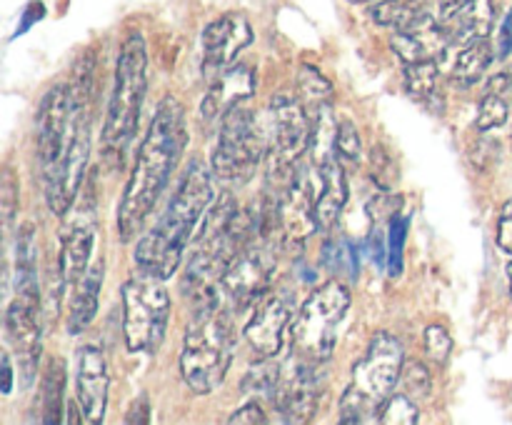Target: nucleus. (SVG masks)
Listing matches in <instances>:
<instances>
[{
    "label": "nucleus",
    "mask_w": 512,
    "mask_h": 425,
    "mask_svg": "<svg viewBox=\"0 0 512 425\" xmlns=\"http://www.w3.org/2000/svg\"><path fill=\"white\" fill-rule=\"evenodd\" d=\"M188 145L185 108L178 98L165 95L148 125L133 173L125 183L118 203V238L130 243L140 235L145 220L158 205L160 193L168 188L170 175L178 168V160Z\"/></svg>",
    "instance_id": "1"
},
{
    "label": "nucleus",
    "mask_w": 512,
    "mask_h": 425,
    "mask_svg": "<svg viewBox=\"0 0 512 425\" xmlns=\"http://www.w3.org/2000/svg\"><path fill=\"white\" fill-rule=\"evenodd\" d=\"M258 240L255 210H240L233 193H223L205 213L200 233L190 248L188 265L180 278L185 298L193 308L220 303V283L240 250Z\"/></svg>",
    "instance_id": "2"
},
{
    "label": "nucleus",
    "mask_w": 512,
    "mask_h": 425,
    "mask_svg": "<svg viewBox=\"0 0 512 425\" xmlns=\"http://www.w3.org/2000/svg\"><path fill=\"white\" fill-rule=\"evenodd\" d=\"M210 203H213V180L208 168L200 160H193L165 213L135 245V265L140 273L158 280L173 278Z\"/></svg>",
    "instance_id": "3"
},
{
    "label": "nucleus",
    "mask_w": 512,
    "mask_h": 425,
    "mask_svg": "<svg viewBox=\"0 0 512 425\" xmlns=\"http://www.w3.org/2000/svg\"><path fill=\"white\" fill-rule=\"evenodd\" d=\"M145 88H148V48H145L143 35L130 33L120 45L103 138H100L105 165H110L113 170L123 168L125 153L138 133Z\"/></svg>",
    "instance_id": "4"
},
{
    "label": "nucleus",
    "mask_w": 512,
    "mask_h": 425,
    "mask_svg": "<svg viewBox=\"0 0 512 425\" xmlns=\"http://www.w3.org/2000/svg\"><path fill=\"white\" fill-rule=\"evenodd\" d=\"M235 333L233 313L225 305H208L195 310L193 320L185 328L180 348V375L188 388L198 395H210L223 385L233 363Z\"/></svg>",
    "instance_id": "5"
},
{
    "label": "nucleus",
    "mask_w": 512,
    "mask_h": 425,
    "mask_svg": "<svg viewBox=\"0 0 512 425\" xmlns=\"http://www.w3.org/2000/svg\"><path fill=\"white\" fill-rule=\"evenodd\" d=\"M403 365V343L388 330L375 333L363 358L353 365V378L340 398V423H378L380 410L398 388Z\"/></svg>",
    "instance_id": "6"
},
{
    "label": "nucleus",
    "mask_w": 512,
    "mask_h": 425,
    "mask_svg": "<svg viewBox=\"0 0 512 425\" xmlns=\"http://www.w3.org/2000/svg\"><path fill=\"white\" fill-rule=\"evenodd\" d=\"M313 118L298 93H275L268 105V183L283 190L293 183L303 155L308 153Z\"/></svg>",
    "instance_id": "7"
},
{
    "label": "nucleus",
    "mask_w": 512,
    "mask_h": 425,
    "mask_svg": "<svg viewBox=\"0 0 512 425\" xmlns=\"http://www.w3.org/2000/svg\"><path fill=\"white\" fill-rule=\"evenodd\" d=\"M353 295L343 280L333 278L318 285L305 298L293 323V353L310 363H328L338 345V328L348 315Z\"/></svg>",
    "instance_id": "8"
},
{
    "label": "nucleus",
    "mask_w": 512,
    "mask_h": 425,
    "mask_svg": "<svg viewBox=\"0 0 512 425\" xmlns=\"http://www.w3.org/2000/svg\"><path fill=\"white\" fill-rule=\"evenodd\" d=\"M70 100H73V118H70L68 140L53 165L43 170L45 200L58 218H65L78 200L90 160V98L70 90Z\"/></svg>",
    "instance_id": "9"
},
{
    "label": "nucleus",
    "mask_w": 512,
    "mask_h": 425,
    "mask_svg": "<svg viewBox=\"0 0 512 425\" xmlns=\"http://www.w3.org/2000/svg\"><path fill=\"white\" fill-rule=\"evenodd\" d=\"M268 158V135L248 103H240L220 120L218 143L213 148L215 178L233 185H245L258 165Z\"/></svg>",
    "instance_id": "10"
},
{
    "label": "nucleus",
    "mask_w": 512,
    "mask_h": 425,
    "mask_svg": "<svg viewBox=\"0 0 512 425\" xmlns=\"http://www.w3.org/2000/svg\"><path fill=\"white\" fill-rule=\"evenodd\" d=\"M163 283L145 273L123 283V335L130 353H155L163 343L170 323V295Z\"/></svg>",
    "instance_id": "11"
},
{
    "label": "nucleus",
    "mask_w": 512,
    "mask_h": 425,
    "mask_svg": "<svg viewBox=\"0 0 512 425\" xmlns=\"http://www.w3.org/2000/svg\"><path fill=\"white\" fill-rule=\"evenodd\" d=\"M275 273V253L268 240H253L230 263L220 283V303L230 313H243L253 308L270 288Z\"/></svg>",
    "instance_id": "12"
},
{
    "label": "nucleus",
    "mask_w": 512,
    "mask_h": 425,
    "mask_svg": "<svg viewBox=\"0 0 512 425\" xmlns=\"http://www.w3.org/2000/svg\"><path fill=\"white\" fill-rule=\"evenodd\" d=\"M320 398H323L320 363H310L298 353L285 358L278 390L273 395V408L278 410L280 420L295 425L310 423L315 418Z\"/></svg>",
    "instance_id": "13"
},
{
    "label": "nucleus",
    "mask_w": 512,
    "mask_h": 425,
    "mask_svg": "<svg viewBox=\"0 0 512 425\" xmlns=\"http://www.w3.org/2000/svg\"><path fill=\"white\" fill-rule=\"evenodd\" d=\"M38 310L35 305L15 298L5 308V338L10 350L18 360L20 388H30V383L38 375L40 350H43V333L38 325Z\"/></svg>",
    "instance_id": "14"
},
{
    "label": "nucleus",
    "mask_w": 512,
    "mask_h": 425,
    "mask_svg": "<svg viewBox=\"0 0 512 425\" xmlns=\"http://www.w3.org/2000/svg\"><path fill=\"white\" fill-rule=\"evenodd\" d=\"M253 43V28L240 13H225L203 30V73L218 78L238 63L240 53Z\"/></svg>",
    "instance_id": "15"
},
{
    "label": "nucleus",
    "mask_w": 512,
    "mask_h": 425,
    "mask_svg": "<svg viewBox=\"0 0 512 425\" xmlns=\"http://www.w3.org/2000/svg\"><path fill=\"white\" fill-rule=\"evenodd\" d=\"M315 185L308 178V173H295L293 183L283 190L278 205H275V215H278V240L285 245L300 248L310 235L318 230V220H315Z\"/></svg>",
    "instance_id": "16"
},
{
    "label": "nucleus",
    "mask_w": 512,
    "mask_h": 425,
    "mask_svg": "<svg viewBox=\"0 0 512 425\" xmlns=\"http://www.w3.org/2000/svg\"><path fill=\"white\" fill-rule=\"evenodd\" d=\"M95 243V205L93 195H85V203L80 200V210L73 215L63 233V245L58 255V275L63 280L65 290L73 288L90 268V255Z\"/></svg>",
    "instance_id": "17"
},
{
    "label": "nucleus",
    "mask_w": 512,
    "mask_h": 425,
    "mask_svg": "<svg viewBox=\"0 0 512 425\" xmlns=\"http://www.w3.org/2000/svg\"><path fill=\"white\" fill-rule=\"evenodd\" d=\"M110 373L103 348L88 343L78 350V370H75V400L80 405L85 423H103L108 408Z\"/></svg>",
    "instance_id": "18"
},
{
    "label": "nucleus",
    "mask_w": 512,
    "mask_h": 425,
    "mask_svg": "<svg viewBox=\"0 0 512 425\" xmlns=\"http://www.w3.org/2000/svg\"><path fill=\"white\" fill-rule=\"evenodd\" d=\"M290 305L280 295L265 293L250 310L243 335L258 358H278L290 325Z\"/></svg>",
    "instance_id": "19"
},
{
    "label": "nucleus",
    "mask_w": 512,
    "mask_h": 425,
    "mask_svg": "<svg viewBox=\"0 0 512 425\" xmlns=\"http://www.w3.org/2000/svg\"><path fill=\"white\" fill-rule=\"evenodd\" d=\"M70 118H73V100H70L68 85H53L45 93L43 103L38 108V135H35V148L43 170L53 165L68 140Z\"/></svg>",
    "instance_id": "20"
},
{
    "label": "nucleus",
    "mask_w": 512,
    "mask_h": 425,
    "mask_svg": "<svg viewBox=\"0 0 512 425\" xmlns=\"http://www.w3.org/2000/svg\"><path fill=\"white\" fill-rule=\"evenodd\" d=\"M390 48L403 65L423 63V60H440L443 63L453 43H450L438 15H428L413 28L395 30L393 38H390Z\"/></svg>",
    "instance_id": "21"
},
{
    "label": "nucleus",
    "mask_w": 512,
    "mask_h": 425,
    "mask_svg": "<svg viewBox=\"0 0 512 425\" xmlns=\"http://www.w3.org/2000/svg\"><path fill=\"white\" fill-rule=\"evenodd\" d=\"M255 93V73L253 68L243 63H235L233 68L223 70L218 78H213L203 103H200V118L205 123H220L235 105L248 103Z\"/></svg>",
    "instance_id": "22"
},
{
    "label": "nucleus",
    "mask_w": 512,
    "mask_h": 425,
    "mask_svg": "<svg viewBox=\"0 0 512 425\" xmlns=\"http://www.w3.org/2000/svg\"><path fill=\"white\" fill-rule=\"evenodd\" d=\"M320 193L315 200V220L320 233H330L338 225L340 213L348 203V178H345L343 160L333 158L318 168Z\"/></svg>",
    "instance_id": "23"
},
{
    "label": "nucleus",
    "mask_w": 512,
    "mask_h": 425,
    "mask_svg": "<svg viewBox=\"0 0 512 425\" xmlns=\"http://www.w3.org/2000/svg\"><path fill=\"white\" fill-rule=\"evenodd\" d=\"M495 15H498V3L495 0H470L460 13H455L448 20H440V23H443L453 48H460V45H468L478 38H490Z\"/></svg>",
    "instance_id": "24"
},
{
    "label": "nucleus",
    "mask_w": 512,
    "mask_h": 425,
    "mask_svg": "<svg viewBox=\"0 0 512 425\" xmlns=\"http://www.w3.org/2000/svg\"><path fill=\"white\" fill-rule=\"evenodd\" d=\"M105 278V263L95 260L88 268V273L73 285V295H70V310H68V333L80 335L90 323H93L95 313L100 305V288H103Z\"/></svg>",
    "instance_id": "25"
},
{
    "label": "nucleus",
    "mask_w": 512,
    "mask_h": 425,
    "mask_svg": "<svg viewBox=\"0 0 512 425\" xmlns=\"http://www.w3.org/2000/svg\"><path fill=\"white\" fill-rule=\"evenodd\" d=\"M15 298L40 308L38 243H35L33 223H25L18 230V243H15Z\"/></svg>",
    "instance_id": "26"
},
{
    "label": "nucleus",
    "mask_w": 512,
    "mask_h": 425,
    "mask_svg": "<svg viewBox=\"0 0 512 425\" xmlns=\"http://www.w3.org/2000/svg\"><path fill=\"white\" fill-rule=\"evenodd\" d=\"M450 53H453L450 80H453L455 85H460V88H470V85L478 83L495 58L490 38H478L473 40V43L453 48Z\"/></svg>",
    "instance_id": "27"
},
{
    "label": "nucleus",
    "mask_w": 512,
    "mask_h": 425,
    "mask_svg": "<svg viewBox=\"0 0 512 425\" xmlns=\"http://www.w3.org/2000/svg\"><path fill=\"white\" fill-rule=\"evenodd\" d=\"M428 15H433L430 0H378L370 5V20L380 28L408 30Z\"/></svg>",
    "instance_id": "28"
},
{
    "label": "nucleus",
    "mask_w": 512,
    "mask_h": 425,
    "mask_svg": "<svg viewBox=\"0 0 512 425\" xmlns=\"http://www.w3.org/2000/svg\"><path fill=\"white\" fill-rule=\"evenodd\" d=\"M338 123L340 118L333 113L330 103L318 105V108L313 110V133H310L308 155H310V163L315 165V170H318L320 165L328 163V160L338 158V155H335Z\"/></svg>",
    "instance_id": "29"
},
{
    "label": "nucleus",
    "mask_w": 512,
    "mask_h": 425,
    "mask_svg": "<svg viewBox=\"0 0 512 425\" xmlns=\"http://www.w3.org/2000/svg\"><path fill=\"white\" fill-rule=\"evenodd\" d=\"M63 390H65V363L60 358H50L40 380V405H43V423H63Z\"/></svg>",
    "instance_id": "30"
},
{
    "label": "nucleus",
    "mask_w": 512,
    "mask_h": 425,
    "mask_svg": "<svg viewBox=\"0 0 512 425\" xmlns=\"http://www.w3.org/2000/svg\"><path fill=\"white\" fill-rule=\"evenodd\" d=\"M280 373H283V360L278 363V358H260L258 363L250 365V370L243 378V395L245 398H265L273 403V395L278 390Z\"/></svg>",
    "instance_id": "31"
},
{
    "label": "nucleus",
    "mask_w": 512,
    "mask_h": 425,
    "mask_svg": "<svg viewBox=\"0 0 512 425\" xmlns=\"http://www.w3.org/2000/svg\"><path fill=\"white\" fill-rule=\"evenodd\" d=\"M440 78V60H423V63L403 65V83L405 93L418 103H428L435 98Z\"/></svg>",
    "instance_id": "32"
},
{
    "label": "nucleus",
    "mask_w": 512,
    "mask_h": 425,
    "mask_svg": "<svg viewBox=\"0 0 512 425\" xmlns=\"http://www.w3.org/2000/svg\"><path fill=\"white\" fill-rule=\"evenodd\" d=\"M298 95L303 98L305 105H310L315 110L318 105L330 103V98H333V85H330V80L318 68H313V65H300Z\"/></svg>",
    "instance_id": "33"
},
{
    "label": "nucleus",
    "mask_w": 512,
    "mask_h": 425,
    "mask_svg": "<svg viewBox=\"0 0 512 425\" xmlns=\"http://www.w3.org/2000/svg\"><path fill=\"white\" fill-rule=\"evenodd\" d=\"M508 118H510L508 95L485 90L483 100H480L478 118H475V128H478L480 133H488V130H495L500 128V125L508 123Z\"/></svg>",
    "instance_id": "34"
},
{
    "label": "nucleus",
    "mask_w": 512,
    "mask_h": 425,
    "mask_svg": "<svg viewBox=\"0 0 512 425\" xmlns=\"http://www.w3.org/2000/svg\"><path fill=\"white\" fill-rule=\"evenodd\" d=\"M420 420V410L415 400L408 393H393L388 403L380 410V420L383 425H415Z\"/></svg>",
    "instance_id": "35"
},
{
    "label": "nucleus",
    "mask_w": 512,
    "mask_h": 425,
    "mask_svg": "<svg viewBox=\"0 0 512 425\" xmlns=\"http://www.w3.org/2000/svg\"><path fill=\"white\" fill-rule=\"evenodd\" d=\"M400 208H403V195L390 193V190H383V193L375 195L373 200L368 203V215L373 228H390L395 218L400 215Z\"/></svg>",
    "instance_id": "36"
},
{
    "label": "nucleus",
    "mask_w": 512,
    "mask_h": 425,
    "mask_svg": "<svg viewBox=\"0 0 512 425\" xmlns=\"http://www.w3.org/2000/svg\"><path fill=\"white\" fill-rule=\"evenodd\" d=\"M400 383H403L405 393L410 398H428L433 390V380H430L428 365L420 360H405L403 373H400Z\"/></svg>",
    "instance_id": "37"
},
{
    "label": "nucleus",
    "mask_w": 512,
    "mask_h": 425,
    "mask_svg": "<svg viewBox=\"0 0 512 425\" xmlns=\"http://www.w3.org/2000/svg\"><path fill=\"white\" fill-rule=\"evenodd\" d=\"M335 155H338L343 163H358L360 155H363V140H360V133L358 128H355L353 120L340 118L338 140H335Z\"/></svg>",
    "instance_id": "38"
},
{
    "label": "nucleus",
    "mask_w": 512,
    "mask_h": 425,
    "mask_svg": "<svg viewBox=\"0 0 512 425\" xmlns=\"http://www.w3.org/2000/svg\"><path fill=\"white\" fill-rule=\"evenodd\" d=\"M0 208H3V225L5 230H10L15 215L20 208V183L15 178L13 168L5 165L3 168V180H0Z\"/></svg>",
    "instance_id": "39"
},
{
    "label": "nucleus",
    "mask_w": 512,
    "mask_h": 425,
    "mask_svg": "<svg viewBox=\"0 0 512 425\" xmlns=\"http://www.w3.org/2000/svg\"><path fill=\"white\" fill-rule=\"evenodd\" d=\"M370 170H373V180L383 190H390L398 180V163H395L393 155L383 148V145H375L373 153H370Z\"/></svg>",
    "instance_id": "40"
},
{
    "label": "nucleus",
    "mask_w": 512,
    "mask_h": 425,
    "mask_svg": "<svg viewBox=\"0 0 512 425\" xmlns=\"http://www.w3.org/2000/svg\"><path fill=\"white\" fill-rule=\"evenodd\" d=\"M423 343H425V353L433 363L443 365L445 360L450 358V350H453V338L448 335V330L443 325H430L423 335Z\"/></svg>",
    "instance_id": "41"
},
{
    "label": "nucleus",
    "mask_w": 512,
    "mask_h": 425,
    "mask_svg": "<svg viewBox=\"0 0 512 425\" xmlns=\"http://www.w3.org/2000/svg\"><path fill=\"white\" fill-rule=\"evenodd\" d=\"M390 275H400V270H403V240H405V220L395 218L393 223H390Z\"/></svg>",
    "instance_id": "42"
},
{
    "label": "nucleus",
    "mask_w": 512,
    "mask_h": 425,
    "mask_svg": "<svg viewBox=\"0 0 512 425\" xmlns=\"http://www.w3.org/2000/svg\"><path fill=\"white\" fill-rule=\"evenodd\" d=\"M495 243L503 253L512 255V198L505 200L498 215V233H495Z\"/></svg>",
    "instance_id": "43"
},
{
    "label": "nucleus",
    "mask_w": 512,
    "mask_h": 425,
    "mask_svg": "<svg viewBox=\"0 0 512 425\" xmlns=\"http://www.w3.org/2000/svg\"><path fill=\"white\" fill-rule=\"evenodd\" d=\"M228 423L230 425H238V423L258 425V423H268V415H265V408L258 403V400H248V403L240 405V408L230 415Z\"/></svg>",
    "instance_id": "44"
},
{
    "label": "nucleus",
    "mask_w": 512,
    "mask_h": 425,
    "mask_svg": "<svg viewBox=\"0 0 512 425\" xmlns=\"http://www.w3.org/2000/svg\"><path fill=\"white\" fill-rule=\"evenodd\" d=\"M125 423L128 425H148L150 423L148 395L143 393L133 400V405L128 408V415H125Z\"/></svg>",
    "instance_id": "45"
},
{
    "label": "nucleus",
    "mask_w": 512,
    "mask_h": 425,
    "mask_svg": "<svg viewBox=\"0 0 512 425\" xmlns=\"http://www.w3.org/2000/svg\"><path fill=\"white\" fill-rule=\"evenodd\" d=\"M8 350H3V355H0V365H3V385H0V393L3 395H10L13 393V378H15V370H13V360H10Z\"/></svg>",
    "instance_id": "46"
},
{
    "label": "nucleus",
    "mask_w": 512,
    "mask_h": 425,
    "mask_svg": "<svg viewBox=\"0 0 512 425\" xmlns=\"http://www.w3.org/2000/svg\"><path fill=\"white\" fill-rule=\"evenodd\" d=\"M468 3L470 0H438V20L453 18V15L460 13Z\"/></svg>",
    "instance_id": "47"
},
{
    "label": "nucleus",
    "mask_w": 512,
    "mask_h": 425,
    "mask_svg": "<svg viewBox=\"0 0 512 425\" xmlns=\"http://www.w3.org/2000/svg\"><path fill=\"white\" fill-rule=\"evenodd\" d=\"M485 90H490V93H503V95H508L510 90H512V75L510 73H498V75H493V78L488 80V88Z\"/></svg>",
    "instance_id": "48"
},
{
    "label": "nucleus",
    "mask_w": 512,
    "mask_h": 425,
    "mask_svg": "<svg viewBox=\"0 0 512 425\" xmlns=\"http://www.w3.org/2000/svg\"><path fill=\"white\" fill-rule=\"evenodd\" d=\"M508 288H510V300H512V255H510V263H508Z\"/></svg>",
    "instance_id": "49"
},
{
    "label": "nucleus",
    "mask_w": 512,
    "mask_h": 425,
    "mask_svg": "<svg viewBox=\"0 0 512 425\" xmlns=\"http://www.w3.org/2000/svg\"><path fill=\"white\" fill-rule=\"evenodd\" d=\"M350 3H378V0H350Z\"/></svg>",
    "instance_id": "50"
}]
</instances>
